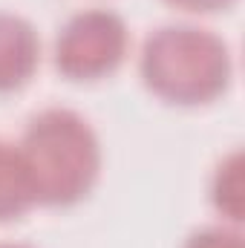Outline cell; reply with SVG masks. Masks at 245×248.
Instances as JSON below:
<instances>
[{"instance_id":"277c9868","label":"cell","mask_w":245,"mask_h":248,"mask_svg":"<svg viewBox=\"0 0 245 248\" xmlns=\"http://www.w3.org/2000/svg\"><path fill=\"white\" fill-rule=\"evenodd\" d=\"M38 63L41 38L35 26L15 12H0V93H15L29 84Z\"/></svg>"},{"instance_id":"5b68a950","label":"cell","mask_w":245,"mask_h":248,"mask_svg":"<svg viewBox=\"0 0 245 248\" xmlns=\"http://www.w3.org/2000/svg\"><path fill=\"white\" fill-rule=\"evenodd\" d=\"M211 205L228 225H243L245 219V176H243V153L231 150L214 170L211 179Z\"/></svg>"},{"instance_id":"8992f818","label":"cell","mask_w":245,"mask_h":248,"mask_svg":"<svg viewBox=\"0 0 245 248\" xmlns=\"http://www.w3.org/2000/svg\"><path fill=\"white\" fill-rule=\"evenodd\" d=\"M35 208V196L26 179L20 153L15 144L0 141V222L20 219Z\"/></svg>"},{"instance_id":"3957f363","label":"cell","mask_w":245,"mask_h":248,"mask_svg":"<svg viewBox=\"0 0 245 248\" xmlns=\"http://www.w3.org/2000/svg\"><path fill=\"white\" fill-rule=\"evenodd\" d=\"M127 49L130 32L122 15L84 9L63 23L55 38V69L69 81H98L122 66Z\"/></svg>"},{"instance_id":"6da1fadb","label":"cell","mask_w":245,"mask_h":248,"mask_svg":"<svg viewBox=\"0 0 245 248\" xmlns=\"http://www.w3.org/2000/svg\"><path fill=\"white\" fill-rule=\"evenodd\" d=\"M35 205L69 208L90 196L101 176V141L81 113L49 107L32 116L15 144Z\"/></svg>"},{"instance_id":"52a82bcc","label":"cell","mask_w":245,"mask_h":248,"mask_svg":"<svg viewBox=\"0 0 245 248\" xmlns=\"http://www.w3.org/2000/svg\"><path fill=\"white\" fill-rule=\"evenodd\" d=\"M182 248H245V240L237 225H205L193 231Z\"/></svg>"},{"instance_id":"9c48e42d","label":"cell","mask_w":245,"mask_h":248,"mask_svg":"<svg viewBox=\"0 0 245 248\" xmlns=\"http://www.w3.org/2000/svg\"><path fill=\"white\" fill-rule=\"evenodd\" d=\"M0 248H29V246H17V243H0Z\"/></svg>"},{"instance_id":"ba28073f","label":"cell","mask_w":245,"mask_h":248,"mask_svg":"<svg viewBox=\"0 0 245 248\" xmlns=\"http://www.w3.org/2000/svg\"><path fill=\"white\" fill-rule=\"evenodd\" d=\"M165 3H170L173 9H182V12H193V15H214V12L231 9L237 0H165Z\"/></svg>"},{"instance_id":"7a4b0ae2","label":"cell","mask_w":245,"mask_h":248,"mask_svg":"<svg viewBox=\"0 0 245 248\" xmlns=\"http://www.w3.org/2000/svg\"><path fill=\"white\" fill-rule=\"evenodd\" d=\"M144 87L176 107H199L219 98L234 78L228 44L193 23L159 26L147 35L138 58Z\"/></svg>"}]
</instances>
